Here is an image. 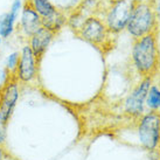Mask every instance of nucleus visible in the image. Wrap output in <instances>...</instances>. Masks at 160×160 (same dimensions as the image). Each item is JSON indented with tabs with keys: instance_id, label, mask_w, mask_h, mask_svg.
Returning a JSON list of instances; mask_svg holds the SVG:
<instances>
[{
	"instance_id": "nucleus-14",
	"label": "nucleus",
	"mask_w": 160,
	"mask_h": 160,
	"mask_svg": "<svg viewBox=\"0 0 160 160\" xmlns=\"http://www.w3.org/2000/svg\"><path fill=\"white\" fill-rule=\"evenodd\" d=\"M19 56H20V52H13L11 53L6 58V69H7V72L8 75H14L15 74V70H17V67H18L19 63Z\"/></svg>"
},
{
	"instance_id": "nucleus-6",
	"label": "nucleus",
	"mask_w": 160,
	"mask_h": 160,
	"mask_svg": "<svg viewBox=\"0 0 160 160\" xmlns=\"http://www.w3.org/2000/svg\"><path fill=\"white\" fill-rule=\"evenodd\" d=\"M38 64H39V61L36 60L29 45H25L20 50L18 67L14 74L15 78L22 83L33 82L36 77Z\"/></svg>"
},
{
	"instance_id": "nucleus-4",
	"label": "nucleus",
	"mask_w": 160,
	"mask_h": 160,
	"mask_svg": "<svg viewBox=\"0 0 160 160\" xmlns=\"http://www.w3.org/2000/svg\"><path fill=\"white\" fill-rule=\"evenodd\" d=\"M139 140L147 150H156L160 144V112L151 111L144 115L138 126Z\"/></svg>"
},
{
	"instance_id": "nucleus-3",
	"label": "nucleus",
	"mask_w": 160,
	"mask_h": 160,
	"mask_svg": "<svg viewBox=\"0 0 160 160\" xmlns=\"http://www.w3.org/2000/svg\"><path fill=\"white\" fill-rule=\"evenodd\" d=\"M134 2L131 0H113L105 13L104 23L111 34H118L126 29Z\"/></svg>"
},
{
	"instance_id": "nucleus-11",
	"label": "nucleus",
	"mask_w": 160,
	"mask_h": 160,
	"mask_svg": "<svg viewBox=\"0 0 160 160\" xmlns=\"http://www.w3.org/2000/svg\"><path fill=\"white\" fill-rule=\"evenodd\" d=\"M54 36H55V32H53L47 27L42 26L39 31L35 32L28 39V45H29L32 52L34 53L38 61H40L42 56L45 55L50 42L53 41Z\"/></svg>"
},
{
	"instance_id": "nucleus-5",
	"label": "nucleus",
	"mask_w": 160,
	"mask_h": 160,
	"mask_svg": "<svg viewBox=\"0 0 160 160\" xmlns=\"http://www.w3.org/2000/svg\"><path fill=\"white\" fill-rule=\"evenodd\" d=\"M80 36L83 40L95 46H105L111 34L107 25L97 17H89L82 22L78 31Z\"/></svg>"
},
{
	"instance_id": "nucleus-9",
	"label": "nucleus",
	"mask_w": 160,
	"mask_h": 160,
	"mask_svg": "<svg viewBox=\"0 0 160 160\" xmlns=\"http://www.w3.org/2000/svg\"><path fill=\"white\" fill-rule=\"evenodd\" d=\"M38 14L42 19L43 26L56 33L64 22V18L52 4L50 0H29Z\"/></svg>"
},
{
	"instance_id": "nucleus-15",
	"label": "nucleus",
	"mask_w": 160,
	"mask_h": 160,
	"mask_svg": "<svg viewBox=\"0 0 160 160\" xmlns=\"http://www.w3.org/2000/svg\"><path fill=\"white\" fill-rule=\"evenodd\" d=\"M8 120L2 112L0 111V145L5 144L6 138H7V125H8Z\"/></svg>"
},
{
	"instance_id": "nucleus-20",
	"label": "nucleus",
	"mask_w": 160,
	"mask_h": 160,
	"mask_svg": "<svg viewBox=\"0 0 160 160\" xmlns=\"http://www.w3.org/2000/svg\"><path fill=\"white\" fill-rule=\"evenodd\" d=\"M23 1H27V0H23Z\"/></svg>"
},
{
	"instance_id": "nucleus-2",
	"label": "nucleus",
	"mask_w": 160,
	"mask_h": 160,
	"mask_svg": "<svg viewBox=\"0 0 160 160\" xmlns=\"http://www.w3.org/2000/svg\"><path fill=\"white\" fill-rule=\"evenodd\" d=\"M158 22L159 21L154 12L153 2H138L134 4L133 9L131 12L126 31L136 40L147 34L157 33Z\"/></svg>"
},
{
	"instance_id": "nucleus-18",
	"label": "nucleus",
	"mask_w": 160,
	"mask_h": 160,
	"mask_svg": "<svg viewBox=\"0 0 160 160\" xmlns=\"http://www.w3.org/2000/svg\"><path fill=\"white\" fill-rule=\"evenodd\" d=\"M0 160H4V152L1 150V147H0Z\"/></svg>"
},
{
	"instance_id": "nucleus-10",
	"label": "nucleus",
	"mask_w": 160,
	"mask_h": 160,
	"mask_svg": "<svg viewBox=\"0 0 160 160\" xmlns=\"http://www.w3.org/2000/svg\"><path fill=\"white\" fill-rule=\"evenodd\" d=\"M17 25H18L19 33L23 38H27V39H29L35 32H38L41 27L43 26L42 19L34 9V7L32 6L29 0L23 1L22 11L20 13Z\"/></svg>"
},
{
	"instance_id": "nucleus-16",
	"label": "nucleus",
	"mask_w": 160,
	"mask_h": 160,
	"mask_svg": "<svg viewBox=\"0 0 160 160\" xmlns=\"http://www.w3.org/2000/svg\"><path fill=\"white\" fill-rule=\"evenodd\" d=\"M153 7H154V12H156L157 19L158 21H160V0H156L153 2Z\"/></svg>"
},
{
	"instance_id": "nucleus-8",
	"label": "nucleus",
	"mask_w": 160,
	"mask_h": 160,
	"mask_svg": "<svg viewBox=\"0 0 160 160\" xmlns=\"http://www.w3.org/2000/svg\"><path fill=\"white\" fill-rule=\"evenodd\" d=\"M152 85V77L146 76L139 84L134 88V90L130 93L128 98L125 99L124 108L125 112L129 115L138 117L144 112V107L146 102L147 92Z\"/></svg>"
},
{
	"instance_id": "nucleus-13",
	"label": "nucleus",
	"mask_w": 160,
	"mask_h": 160,
	"mask_svg": "<svg viewBox=\"0 0 160 160\" xmlns=\"http://www.w3.org/2000/svg\"><path fill=\"white\" fill-rule=\"evenodd\" d=\"M146 105L151 111H159L160 112V88L157 85H151L150 90L147 92L146 97Z\"/></svg>"
},
{
	"instance_id": "nucleus-12",
	"label": "nucleus",
	"mask_w": 160,
	"mask_h": 160,
	"mask_svg": "<svg viewBox=\"0 0 160 160\" xmlns=\"http://www.w3.org/2000/svg\"><path fill=\"white\" fill-rule=\"evenodd\" d=\"M18 19L14 18L9 12L4 13L0 17V36L2 39H8L13 35L17 28Z\"/></svg>"
},
{
	"instance_id": "nucleus-1",
	"label": "nucleus",
	"mask_w": 160,
	"mask_h": 160,
	"mask_svg": "<svg viewBox=\"0 0 160 160\" xmlns=\"http://www.w3.org/2000/svg\"><path fill=\"white\" fill-rule=\"evenodd\" d=\"M133 66L142 76L156 74L160 63V53L158 47L157 33H151L136 39L132 47Z\"/></svg>"
},
{
	"instance_id": "nucleus-7",
	"label": "nucleus",
	"mask_w": 160,
	"mask_h": 160,
	"mask_svg": "<svg viewBox=\"0 0 160 160\" xmlns=\"http://www.w3.org/2000/svg\"><path fill=\"white\" fill-rule=\"evenodd\" d=\"M19 95V81L14 75H9L0 88V111L4 113L7 119H11L13 115L14 109L18 103Z\"/></svg>"
},
{
	"instance_id": "nucleus-19",
	"label": "nucleus",
	"mask_w": 160,
	"mask_h": 160,
	"mask_svg": "<svg viewBox=\"0 0 160 160\" xmlns=\"http://www.w3.org/2000/svg\"><path fill=\"white\" fill-rule=\"evenodd\" d=\"M2 40H4V39L0 36V48H1V45H2Z\"/></svg>"
},
{
	"instance_id": "nucleus-17",
	"label": "nucleus",
	"mask_w": 160,
	"mask_h": 160,
	"mask_svg": "<svg viewBox=\"0 0 160 160\" xmlns=\"http://www.w3.org/2000/svg\"><path fill=\"white\" fill-rule=\"evenodd\" d=\"M134 4H138V2H146V1H150V0H131Z\"/></svg>"
},
{
	"instance_id": "nucleus-21",
	"label": "nucleus",
	"mask_w": 160,
	"mask_h": 160,
	"mask_svg": "<svg viewBox=\"0 0 160 160\" xmlns=\"http://www.w3.org/2000/svg\"><path fill=\"white\" fill-rule=\"evenodd\" d=\"M111 1H113V0H111Z\"/></svg>"
}]
</instances>
